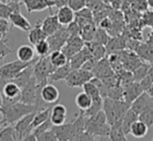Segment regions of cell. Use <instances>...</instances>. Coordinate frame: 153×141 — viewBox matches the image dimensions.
Masks as SVG:
<instances>
[{
	"label": "cell",
	"mask_w": 153,
	"mask_h": 141,
	"mask_svg": "<svg viewBox=\"0 0 153 141\" xmlns=\"http://www.w3.org/2000/svg\"><path fill=\"white\" fill-rule=\"evenodd\" d=\"M36 111H39L38 107L36 105H28V104H24L22 102H17L12 105L1 106L0 108L2 119L8 126L17 123L21 118L26 116L27 114L36 112Z\"/></svg>",
	"instance_id": "obj_1"
},
{
	"label": "cell",
	"mask_w": 153,
	"mask_h": 141,
	"mask_svg": "<svg viewBox=\"0 0 153 141\" xmlns=\"http://www.w3.org/2000/svg\"><path fill=\"white\" fill-rule=\"evenodd\" d=\"M129 109L130 104L126 103L123 100H114L111 98L103 99V111L111 127L119 121H122L123 117Z\"/></svg>",
	"instance_id": "obj_2"
},
{
	"label": "cell",
	"mask_w": 153,
	"mask_h": 141,
	"mask_svg": "<svg viewBox=\"0 0 153 141\" xmlns=\"http://www.w3.org/2000/svg\"><path fill=\"white\" fill-rule=\"evenodd\" d=\"M111 128L103 110L93 116L87 117L85 120V131L94 137H107L111 133Z\"/></svg>",
	"instance_id": "obj_3"
},
{
	"label": "cell",
	"mask_w": 153,
	"mask_h": 141,
	"mask_svg": "<svg viewBox=\"0 0 153 141\" xmlns=\"http://www.w3.org/2000/svg\"><path fill=\"white\" fill-rule=\"evenodd\" d=\"M36 60V59L32 60L31 62H23V61L18 59L16 61L4 63L3 65H1L0 67V90L6 83L14 80L23 70H25L27 67L32 65Z\"/></svg>",
	"instance_id": "obj_4"
},
{
	"label": "cell",
	"mask_w": 153,
	"mask_h": 141,
	"mask_svg": "<svg viewBox=\"0 0 153 141\" xmlns=\"http://www.w3.org/2000/svg\"><path fill=\"white\" fill-rule=\"evenodd\" d=\"M54 70V67L50 62L49 55L38 58L33 65V76L36 80V83L42 85H46L47 83H49L48 80Z\"/></svg>",
	"instance_id": "obj_5"
},
{
	"label": "cell",
	"mask_w": 153,
	"mask_h": 141,
	"mask_svg": "<svg viewBox=\"0 0 153 141\" xmlns=\"http://www.w3.org/2000/svg\"><path fill=\"white\" fill-rule=\"evenodd\" d=\"M94 78L92 72L82 69L72 70L66 78V83L69 87H82L85 83L90 82Z\"/></svg>",
	"instance_id": "obj_6"
},
{
	"label": "cell",
	"mask_w": 153,
	"mask_h": 141,
	"mask_svg": "<svg viewBox=\"0 0 153 141\" xmlns=\"http://www.w3.org/2000/svg\"><path fill=\"white\" fill-rule=\"evenodd\" d=\"M36 112L29 113V114H27L26 116H24L23 118H21L20 120L16 123L14 129H15V133L17 135V138H18V141H21L23 138L27 137L28 135L32 134V132H33L32 120H33Z\"/></svg>",
	"instance_id": "obj_7"
},
{
	"label": "cell",
	"mask_w": 153,
	"mask_h": 141,
	"mask_svg": "<svg viewBox=\"0 0 153 141\" xmlns=\"http://www.w3.org/2000/svg\"><path fill=\"white\" fill-rule=\"evenodd\" d=\"M38 95L49 105H55L59 100V90L52 83H47L46 85L38 84Z\"/></svg>",
	"instance_id": "obj_8"
},
{
	"label": "cell",
	"mask_w": 153,
	"mask_h": 141,
	"mask_svg": "<svg viewBox=\"0 0 153 141\" xmlns=\"http://www.w3.org/2000/svg\"><path fill=\"white\" fill-rule=\"evenodd\" d=\"M70 33H69L67 27H61L54 35H50L47 37V40L50 46V51H59L64 48L66 43L68 42L69 37H70Z\"/></svg>",
	"instance_id": "obj_9"
},
{
	"label": "cell",
	"mask_w": 153,
	"mask_h": 141,
	"mask_svg": "<svg viewBox=\"0 0 153 141\" xmlns=\"http://www.w3.org/2000/svg\"><path fill=\"white\" fill-rule=\"evenodd\" d=\"M38 98V83L34 76L23 88H21V100L20 102L28 105H36Z\"/></svg>",
	"instance_id": "obj_10"
},
{
	"label": "cell",
	"mask_w": 153,
	"mask_h": 141,
	"mask_svg": "<svg viewBox=\"0 0 153 141\" xmlns=\"http://www.w3.org/2000/svg\"><path fill=\"white\" fill-rule=\"evenodd\" d=\"M85 46V42L80 35H73L69 37L68 42L66 43V45L62 49V51L66 54V56L70 60L76 53H78L80 50H82V48Z\"/></svg>",
	"instance_id": "obj_11"
},
{
	"label": "cell",
	"mask_w": 153,
	"mask_h": 141,
	"mask_svg": "<svg viewBox=\"0 0 153 141\" xmlns=\"http://www.w3.org/2000/svg\"><path fill=\"white\" fill-rule=\"evenodd\" d=\"M144 93V89L142 88L140 82H132L130 84L124 86L123 90V101H125L128 104H132L142 93Z\"/></svg>",
	"instance_id": "obj_12"
},
{
	"label": "cell",
	"mask_w": 153,
	"mask_h": 141,
	"mask_svg": "<svg viewBox=\"0 0 153 141\" xmlns=\"http://www.w3.org/2000/svg\"><path fill=\"white\" fill-rule=\"evenodd\" d=\"M130 109L134 111L137 114H140L143 111L153 109V102L150 95L147 91H144L134 102L130 105Z\"/></svg>",
	"instance_id": "obj_13"
},
{
	"label": "cell",
	"mask_w": 153,
	"mask_h": 141,
	"mask_svg": "<svg viewBox=\"0 0 153 141\" xmlns=\"http://www.w3.org/2000/svg\"><path fill=\"white\" fill-rule=\"evenodd\" d=\"M26 7L28 14L33 12H42L46 8H51L55 6V3L51 0H21Z\"/></svg>",
	"instance_id": "obj_14"
},
{
	"label": "cell",
	"mask_w": 153,
	"mask_h": 141,
	"mask_svg": "<svg viewBox=\"0 0 153 141\" xmlns=\"http://www.w3.org/2000/svg\"><path fill=\"white\" fill-rule=\"evenodd\" d=\"M92 57L93 56H92L91 50H90L89 47L85 45L82 48V50H80L78 53H76V54L69 60V62H70V65H71V68H72V70H78V69H81V67H82L90 58H92Z\"/></svg>",
	"instance_id": "obj_15"
},
{
	"label": "cell",
	"mask_w": 153,
	"mask_h": 141,
	"mask_svg": "<svg viewBox=\"0 0 153 141\" xmlns=\"http://www.w3.org/2000/svg\"><path fill=\"white\" fill-rule=\"evenodd\" d=\"M41 26L44 32L46 33L47 36H50L54 35L57 30L62 27L61 23H59V19H57L56 14L50 15V16L46 17L43 21H41Z\"/></svg>",
	"instance_id": "obj_16"
},
{
	"label": "cell",
	"mask_w": 153,
	"mask_h": 141,
	"mask_svg": "<svg viewBox=\"0 0 153 141\" xmlns=\"http://www.w3.org/2000/svg\"><path fill=\"white\" fill-rule=\"evenodd\" d=\"M67 108L62 104H55L52 107L50 114V120L53 126H62L66 123Z\"/></svg>",
	"instance_id": "obj_17"
},
{
	"label": "cell",
	"mask_w": 153,
	"mask_h": 141,
	"mask_svg": "<svg viewBox=\"0 0 153 141\" xmlns=\"http://www.w3.org/2000/svg\"><path fill=\"white\" fill-rule=\"evenodd\" d=\"M1 95L3 99L20 101L21 100V88L13 81L7 82L1 89Z\"/></svg>",
	"instance_id": "obj_18"
},
{
	"label": "cell",
	"mask_w": 153,
	"mask_h": 141,
	"mask_svg": "<svg viewBox=\"0 0 153 141\" xmlns=\"http://www.w3.org/2000/svg\"><path fill=\"white\" fill-rule=\"evenodd\" d=\"M56 16L62 26H68V25H70L71 23H73L75 21L76 12L69 5H64L59 8Z\"/></svg>",
	"instance_id": "obj_19"
},
{
	"label": "cell",
	"mask_w": 153,
	"mask_h": 141,
	"mask_svg": "<svg viewBox=\"0 0 153 141\" xmlns=\"http://www.w3.org/2000/svg\"><path fill=\"white\" fill-rule=\"evenodd\" d=\"M8 20L13 26L24 31V32H29L31 30V24L27 20L26 17L23 16L21 12H13Z\"/></svg>",
	"instance_id": "obj_20"
},
{
	"label": "cell",
	"mask_w": 153,
	"mask_h": 141,
	"mask_svg": "<svg viewBox=\"0 0 153 141\" xmlns=\"http://www.w3.org/2000/svg\"><path fill=\"white\" fill-rule=\"evenodd\" d=\"M105 47H106L107 53L113 54V53L120 52L126 48V40L122 35L114 36V37H111L109 42Z\"/></svg>",
	"instance_id": "obj_21"
},
{
	"label": "cell",
	"mask_w": 153,
	"mask_h": 141,
	"mask_svg": "<svg viewBox=\"0 0 153 141\" xmlns=\"http://www.w3.org/2000/svg\"><path fill=\"white\" fill-rule=\"evenodd\" d=\"M36 60H38V59H36ZM36 60L34 61L32 65H29V67H27L25 70H23L14 80H12L13 82L16 83L20 88H23V87L30 81V79L32 77H33V65H34V63L36 62Z\"/></svg>",
	"instance_id": "obj_22"
},
{
	"label": "cell",
	"mask_w": 153,
	"mask_h": 141,
	"mask_svg": "<svg viewBox=\"0 0 153 141\" xmlns=\"http://www.w3.org/2000/svg\"><path fill=\"white\" fill-rule=\"evenodd\" d=\"M28 42L30 43L31 45L36 46V44H39L40 42L44 40H47L48 36L46 35V33L44 32V30L42 29V26H41V21H38L36 25L31 28V30L28 32Z\"/></svg>",
	"instance_id": "obj_23"
},
{
	"label": "cell",
	"mask_w": 153,
	"mask_h": 141,
	"mask_svg": "<svg viewBox=\"0 0 153 141\" xmlns=\"http://www.w3.org/2000/svg\"><path fill=\"white\" fill-rule=\"evenodd\" d=\"M34 54L36 50L29 45H22L17 50V57L23 62H31L32 60H34Z\"/></svg>",
	"instance_id": "obj_24"
},
{
	"label": "cell",
	"mask_w": 153,
	"mask_h": 141,
	"mask_svg": "<svg viewBox=\"0 0 153 141\" xmlns=\"http://www.w3.org/2000/svg\"><path fill=\"white\" fill-rule=\"evenodd\" d=\"M137 120H139V114H137L133 110L129 109V110L127 111L126 114L124 115V117H123V119L121 121L122 130L126 135L130 134L131 126H132Z\"/></svg>",
	"instance_id": "obj_25"
},
{
	"label": "cell",
	"mask_w": 153,
	"mask_h": 141,
	"mask_svg": "<svg viewBox=\"0 0 153 141\" xmlns=\"http://www.w3.org/2000/svg\"><path fill=\"white\" fill-rule=\"evenodd\" d=\"M52 106H49L48 108H45L43 110H39L36 112L34 114V117H33V120H32V128L33 130L36 128L40 127L41 125L47 121L49 118H50V114H51V110H52Z\"/></svg>",
	"instance_id": "obj_26"
},
{
	"label": "cell",
	"mask_w": 153,
	"mask_h": 141,
	"mask_svg": "<svg viewBox=\"0 0 153 141\" xmlns=\"http://www.w3.org/2000/svg\"><path fill=\"white\" fill-rule=\"evenodd\" d=\"M71 70H72V68H71V65H70V62L65 65L64 67L55 69L54 72L51 74L50 78H49V81H50L49 83L57 82V81H61V80H66V78L71 73Z\"/></svg>",
	"instance_id": "obj_27"
},
{
	"label": "cell",
	"mask_w": 153,
	"mask_h": 141,
	"mask_svg": "<svg viewBox=\"0 0 153 141\" xmlns=\"http://www.w3.org/2000/svg\"><path fill=\"white\" fill-rule=\"evenodd\" d=\"M49 59H50V62L52 63L54 69L64 67L65 65H67V63L69 62L68 57L66 56V54H65L62 50L51 52L50 54H49Z\"/></svg>",
	"instance_id": "obj_28"
},
{
	"label": "cell",
	"mask_w": 153,
	"mask_h": 141,
	"mask_svg": "<svg viewBox=\"0 0 153 141\" xmlns=\"http://www.w3.org/2000/svg\"><path fill=\"white\" fill-rule=\"evenodd\" d=\"M89 49L91 50L92 53V56L94 57L96 60H100V59L104 58L105 54H106V47L103 46V45H100L98 43H95V42H89V43H85Z\"/></svg>",
	"instance_id": "obj_29"
},
{
	"label": "cell",
	"mask_w": 153,
	"mask_h": 141,
	"mask_svg": "<svg viewBox=\"0 0 153 141\" xmlns=\"http://www.w3.org/2000/svg\"><path fill=\"white\" fill-rule=\"evenodd\" d=\"M149 128L141 120H137L130 128V134L135 138H143L147 135Z\"/></svg>",
	"instance_id": "obj_30"
},
{
	"label": "cell",
	"mask_w": 153,
	"mask_h": 141,
	"mask_svg": "<svg viewBox=\"0 0 153 141\" xmlns=\"http://www.w3.org/2000/svg\"><path fill=\"white\" fill-rule=\"evenodd\" d=\"M75 103H76L77 107H78L80 110L87 111L88 109L91 107L93 100L87 93L82 91V93H79L78 95H76V98H75Z\"/></svg>",
	"instance_id": "obj_31"
},
{
	"label": "cell",
	"mask_w": 153,
	"mask_h": 141,
	"mask_svg": "<svg viewBox=\"0 0 153 141\" xmlns=\"http://www.w3.org/2000/svg\"><path fill=\"white\" fill-rule=\"evenodd\" d=\"M126 134L123 132L121 127V121L111 126V133H109V139L111 141H128Z\"/></svg>",
	"instance_id": "obj_32"
},
{
	"label": "cell",
	"mask_w": 153,
	"mask_h": 141,
	"mask_svg": "<svg viewBox=\"0 0 153 141\" xmlns=\"http://www.w3.org/2000/svg\"><path fill=\"white\" fill-rule=\"evenodd\" d=\"M82 88H83V91L87 93L88 95L92 98L93 101H95V100H99V99H103V98L101 97V93H100L99 88L97 87V85H95L94 83L92 82V81L85 83V84L82 86Z\"/></svg>",
	"instance_id": "obj_33"
},
{
	"label": "cell",
	"mask_w": 153,
	"mask_h": 141,
	"mask_svg": "<svg viewBox=\"0 0 153 141\" xmlns=\"http://www.w3.org/2000/svg\"><path fill=\"white\" fill-rule=\"evenodd\" d=\"M151 67H152L151 63L143 62L137 69H135L133 70L132 74H133V78H134L135 82H141V81L144 79V77L147 75V73L149 72V70Z\"/></svg>",
	"instance_id": "obj_34"
},
{
	"label": "cell",
	"mask_w": 153,
	"mask_h": 141,
	"mask_svg": "<svg viewBox=\"0 0 153 141\" xmlns=\"http://www.w3.org/2000/svg\"><path fill=\"white\" fill-rule=\"evenodd\" d=\"M97 28L95 27V23H92V24H89L87 26H85L82 29H81V33L80 36L83 38L85 43L89 42H93L95 37V35H96Z\"/></svg>",
	"instance_id": "obj_35"
},
{
	"label": "cell",
	"mask_w": 153,
	"mask_h": 141,
	"mask_svg": "<svg viewBox=\"0 0 153 141\" xmlns=\"http://www.w3.org/2000/svg\"><path fill=\"white\" fill-rule=\"evenodd\" d=\"M0 140L1 141H18L15 129L12 126H6L0 131Z\"/></svg>",
	"instance_id": "obj_36"
},
{
	"label": "cell",
	"mask_w": 153,
	"mask_h": 141,
	"mask_svg": "<svg viewBox=\"0 0 153 141\" xmlns=\"http://www.w3.org/2000/svg\"><path fill=\"white\" fill-rule=\"evenodd\" d=\"M34 50L36 53L39 55V57H45L48 56L51 53L50 51V46H49V43L47 40H44L42 42H40L39 44H36L34 46Z\"/></svg>",
	"instance_id": "obj_37"
},
{
	"label": "cell",
	"mask_w": 153,
	"mask_h": 141,
	"mask_svg": "<svg viewBox=\"0 0 153 141\" xmlns=\"http://www.w3.org/2000/svg\"><path fill=\"white\" fill-rule=\"evenodd\" d=\"M109 40H111V35H108L106 30H104L102 28H97L96 35H95L93 42L98 43V44L103 45V46H106L107 43L109 42Z\"/></svg>",
	"instance_id": "obj_38"
},
{
	"label": "cell",
	"mask_w": 153,
	"mask_h": 141,
	"mask_svg": "<svg viewBox=\"0 0 153 141\" xmlns=\"http://www.w3.org/2000/svg\"><path fill=\"white\" fill-rule=\"evenodd\" d=\"M140 84H141L142 88L144 89V91H148L151 88V86L153 85V65H152V67L150 68L147 75H146L143 80L140 82Z\"/></svg>",
	"instance_id": "obj_39"
},
{
	"label": "cell",
	"mask_w": 153,
	"mask_h": 141,
	"mask_svg": "<svg viewBox=\"0 0 153 141\" xmlns=\"http://www.w3.org/2000/svg\"><path fill=\"white\" fill-rule=\"evenodd\" d=\"M139 120L143 121L148 128L152 127L153 125V109L143 111L139 114Z\"/></svg>",
	"instance_id": "obj_40"
},
{
	"label": "cell",
	"mask_w": 153,
	"mask_h": 141,
	"mask_svg": "<svg viewBox=\"0 0 153 141\" xmlns=\"http://www.w3.org/2000/svg\"><path fill=\"white\" fill-rule=\"evenodd\" d=\"M36 141H59V139H57L56 135H55L52 128H51L50 130L36 136Z\"/></svg>",
	"instance_id": "obj_41"
},
{
	"label": "cell",
	"mask_w": 153,
	"mask_h": 141,
	"mask_svg": "<svg viewBox=\"0 0 153 141\" xmlns=\"http://www.w3.org/2000/svg\"><path fill=\"white\" fill-rule=\"evenodd\" d=\"M13 52V50L7 46V40H5V37L2 38L0 40V60L6 57L7 55H10Z\"/></svg>",
	"instance_id": "obj_42"
},
{
	"label": "cell",
	"mask_w": 153,
	"mask_h": 141,
	"mask_svg": "<svg viewBox=\"0 0 153 141\" xmlns=\"http://www.w3.org/2000/svg\"><path fill=\"white\" fill-rule=\"evenodd\" d=\"M87 1L88 0H68V5L76 12L87 6Z\"/></svg>",
	"instance_id": "obj_43"
},
{
	"label": "cell",
	"mask_w": 153,
	"mask_h": 141,
	"mask_svg": "<svg viewBox=\"0 0 153 141\" xmlns=\"http://www.w3.org/2000/svg\"><path fill=\"white\" fill-rule=\"evenodd\" d=\"M143 26L153 27V10H146L142 16Z\"/></svg>",
	"instance_id": "obj_44"
},
{
	"label": "cell",
	"mask_w": 153,
	"mask_h": 141,
	"mask_svg": "<svg viewBox=\"0 0 153 141\" xmlns=\"http://www.w3.org/2000/svg\"><path fill=\"white\" fill-rule=\"evenodd\" d=\"M67 29H68V31H69V33H70L71 36L80 35V33H81V27L79 26L78 23H77L76 21H74V22L71 23L70 25H68Z\"/></svg>",
	"instance_id": "obj_45"
},
{
	"label": "cell",
	"mask_w": 153,
	"mask_h": 141,
	"mask_svg": "<svg viewBox=\"0 0 153 141\" xmlns=\"http://www.w3.org/2000/svg\"><path fill=\"white\" fill-rule=\"evenodd\" d=\"M10 26H12V24H10V20L0 18V33H1V35H3L5 36L6 33L10 31Z\"/></svg>",
	"instance_id": "obj_46"
},
{
	"label": "cell",
	"mask_w": 153,
	"mask_h": 141,
	"mask_svg": "<svg viewBox=\"0 0 153 141\" xmlns=\"http://www.w3.org/2000/svg\"><path fill=\"white\" fill-rule=\"evenodd\" d=\"M97 61H98V60H96L94 57H92V58H90L89 60H88L87 62H85V65L81 67V69L85 70H89V72H92V70H94L95 65H96Z\"/></svg>",
	"instance_id": "obj_47"
},
{
	"label": "cell",
	"mask_w": 153,
	"mask_h": 141,
	"mask_svg": "<svg viewBox=\"0 0 153 141\" xmlns=\"http://www.w3.org/2000/svg\"><path fill=\"white\" fill-rule=\"evenodd\" d=\"M111 24H113L111 19L104 18L99 22V28H102V29H104V30H109L111 27Z\"/></svg>",
	"instance_id": "obj_48"
},
{
	"label": "cell",
	"mask_w": 153,
	"mask_h": 141,
	"mask_svg": "<svg viewBox=\"0 0 153 141\" xmlns=\"http://www.w3.org/2000/svg\"><path fill=\"white\" fill-rule=\"evenodd\" d=\"M21 141H36V137L33 135V134H30V135H28L27 137L23 138Z\"/></svg>",
	"instance_id": "obj_49"
},
{
	"label": "cell",
	"mask_w": 153,
	"mask_h": 141,
	"mask_svg": "<svg viewBox=\"0 0 153 141\" xmlns=\"http://www.w3.org/2000/svg\"><path fill=\"white\" fill-rule=\"evenodd\" d=\"M147 4H148V7L153 10V0H147Z\"/></svg>",
	"instance_id": "obj_50"
},
{
	"label": "cell",
	"mask_w": 153,
	"mask_h": 141,
	"mask_svg": "<svg viewBox=\"0 0 153 141\" xmlns=\"http://www.w3.org/2000/svg\"><path fill=\"white\" fill-rule=\"evenodd\" d=\"M147 93H150V95H153V85L151 86V88H150L149 90L147 91Z\"/></svg>",
	"instance_id": "obj_51"
},
{
	"label": "cell",
	"mask_w": 153,
	"mask_h": 141,
	"mask_svg": "<svg viewBox=\"0 0 153 141\" xmlns=\"http://www.w3.org/2000/svg\"><path fill=\"white\" fill-rule=\"evenodd\" d=\"M2 106V95H1V90H0V108Z\"/></svg>",
	"instance_id": "obj_52"
},
{
	"label": "cell",
	"mask_w": 153,
	"mask_h": 141,
	"mask_svg": "<svg viewBox=\"0 0 153 141\" xmlns=\"http://www.w3.org/2000/svg\"><path fill=\"white\" fill-rule=\"evenodd\" d=\"M4 37H5V36H4L3 35H1V33H0V40H1L2 38H4Z\"/></svg>",
	"instance_id": "obj_53"
},
{
	"label": "cell",
	"mask_w": 153,
	"mask_h": 141,
	"mask_svg": "<svg viewBox=\"0 0 153 141\" xmlns=\"http://www.w3.org/2000/svg\"><path fill=\"white\" fill-rule=\"evenodd\" d=\"M0 1H1V2H4V3H7V2L10 1V0H0Z\"/></svg>",
	"instance_id": "obj_54"
},
{
	"label": "cell",
	"mask_w": 153,
	"mask_h": 141,
	"mask_svg": "<svg viewBox=\"0 0 153 141\" xmlns=\"http://www.w3.org/2000/svg\"><path fill=\"white\" fill-rule=\"evenodd\" d=\"M10 1H18V2H21V0H10Z\"/></svg>",
	"instance_id": "obj_55"
},
{
	"label": "cell",
	"mask_w": 153,
	"mask_h": 141,
	"mask_svg": "<svg viewBox=\"0 0 153 141\" xmlns=\"http://www.w3.org/2000/svg\"><path fill=\"white\" fill-rule=\"evenodd\" d=\"M150 95V93H149ZM150 97H151V99H152V102H153V95H150Z\"/></svg>",
	"instance_id": "obj_56"
},
{
	"label": "cell",
	"mask_w": 153,
	"mask_h": 141,
	"mask_svg": "<svg viewBox=\"0 0 153 141\" xmlns=\"http://www.w3.org/2000/svg\"><path fill=\"white\" fill-rule=\"evenodd\" d=\"M151 141H153V139H152V140H151Z\"/></svg>",
	"instance_id": "obj_57"
},
{
	"label": "cell",
	"mask_w": 153,
	"mask_h": 141,
	"mask_svg": "<svg viewBox=\"0 0 153 141\" xmlns=\"http://www.w3.org/2000/svg\"><path fill=\"white\" fill-rule=\"evenodd\" d=\"M0 114H1V113H0Z\"/></svg>",
	"instance_id": "obj_58"
},
{
	"label": "cell",
	"mask_w": 153,
	"mask_h": 141,
	"mask_svg": "<svg viewBox=\"0 0 153 141\" xmlns=\"http://www.w3.org/2000/svg\"><path fill=\"white\" fill-rule=\"evenodd\" d=\"M0 141H1V140H0Z\"/></svg>",
	"instance_id": "obj_59"
},
{
	"label": "cell",
	"mask_w": 153,
	"mask_h": 141,
	"mask_svg": "<svg viewBox=\"0 0 153 141\" xmlns=\"http://www.w3.org/2000/svg\"></svg>",
	"instance_id": "obj_60"
}]
</instances>
